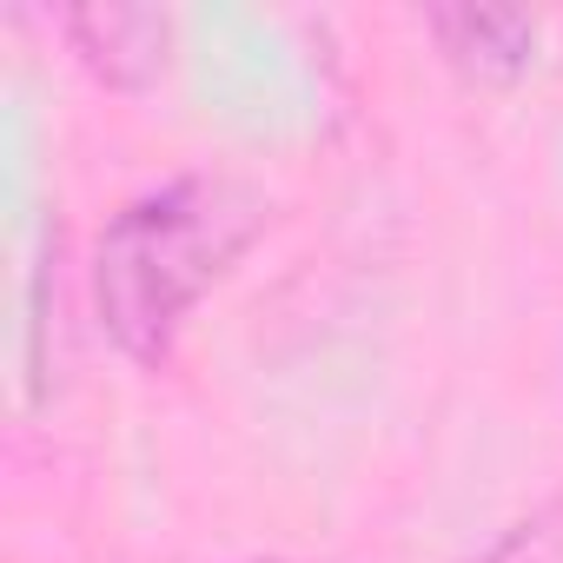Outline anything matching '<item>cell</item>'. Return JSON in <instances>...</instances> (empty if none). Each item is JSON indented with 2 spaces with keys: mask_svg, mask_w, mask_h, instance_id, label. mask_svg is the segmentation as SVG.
I'll return each instance as SVG.
<instances>
[{
  "mask_svg": "<svg viewBox=\"0 0 563 563\" xmlns=\"http://www.w3.org/2000/svg\"><path fill=\"white\" fill-rule=\"evenodd\" d=\"M424 34L438 41V54L471 80V87H510L537 67V14L523 8H431Z\"/></svg>",
  "mask_w": 563,
  "mask_h": 563,
  "instance_id": "3957f363",
  "label": "cell"
},
{
  "mask_svg": "<svg viewBox=\"0 0 563 563\" xmlns=\"http://www.w3.org/2000/svg\"><path fill=\"white\" fill-rule=\"evenodd\" d=\"M252 563H299V556H252Z\"/></svg>",
  "mask_w": 563,
  "mask_h": 563,
  "instance_id": "277c9868",
  "label": "cell"
},
{
  "mask_svg": "<svg viewBox=\"0 0 563 563\" xmlns=\"http://www.w3.org/2000/svg\"><path fill=\"white\" fill-rule=\"evenodd\" d=\"M265 186L225 166H199L126 199L93 239V319L107 345L126 365L159 372L206 292L265 239Z\"/></svg>",
  "mask_w": 563,
  "mask_h": 563,
  "instance_id": "6da1fadb",
  "label": "cell"
},
{
  "mask_svg": "<svg viewBox=\"0 0 563 563\" xmlns=\"http://www.w3.org/2000/svg\"><path fill=\"white\" fill-rule=\"evenodd\" d=\"M60 34H67L74 60L113 93H146L173 67V14H159V8H113V0L107 8H74L60 21Z\"/></svg>",
  "mask_w": 563,
  "mask_h": 563,
  "instance_id": "7a4b0ae2",
  "label": "cell"
}]
</instances>
